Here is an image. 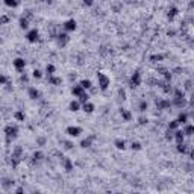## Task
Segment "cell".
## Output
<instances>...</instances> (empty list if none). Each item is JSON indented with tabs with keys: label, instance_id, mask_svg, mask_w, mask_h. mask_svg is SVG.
<instances>
[{
	"label": "cell",
	"instance_id": "21",
	"mask_svg": "<svg viewBox=\"0 0 194 194\" xmlns=\"http://www.w3.org/2000/svg\"><path fill=\"white\" fill-rule=\"evenodd\" d=\"M18 26H20V29H23V31H29V18H26L24 15H23V17H20V20H18Z\"/></svg>",
	"mask_w": 194,
	"mask_h": 194
},
{
	"label": "cell",
	"instance_id": "43",
	"mask_svg": "<svg viewBox=\"0 0 194 194\" xmlns=\"http://www.w3.org/2000/svg\"><path fill=\"white\" fill-rule=\"evenodd\" d=\"M37 143H38V146H44L46 144V138L44 137H40V138H37Z\"/></svg>",
	"mask_w": 194,
	"mask_h": 194
},
{
	"label": "cell",
	"instance_id": "22",
	"mask_svg": "<svg viewBox=\"0 0 194 194\" xmlns=\"http://www.w3.org/2000/svg\"><path fill=\"white\" fill-rule=\"evenodd\" d=\"M80 102L79 100H71L70 102V105H68V109L71 111V112H77V111H80Z\"/></svg>",
	"mask_w": 194,
	"mask_h": 194
},
{
	"label": "cell",
	"instance_id": "40",
	"mask_svg": "<svg viewBox=\"0 0 194 194\" xmlns=\"http://www.w3.org/2000/svg\"><path fill=\"white\" fill-rule=\"evenodd\" d=\"M165 140H167V141H171V140H173V131L167 129V132H165Z\"/></svg>",
	"mask_w": 194,
	"mask_h": 194
},
{
	"label": "cell",
	"instance_id": "35",
	"mask_svg": "<svg viewBox=\"0 0 194 194\" xmlns=\"http://www.w3.org/2000/svg\"><path fill=\"white\" fill-rule=\"evenodd\" d=\"M43 159H44L43 152H35V153H34V162H40V161H43Z\"/></svg>",
	"mask_w": 194,
	"mask_h": 194
},
{
	"label": "cell",
	"instance_id": "1",
	"mask_svg": "<svg viewBox=\"0 0 194 194\" xmlns=\"http://www.w3.org/2000/svg\"><path fill=\"white\" fill-rule=\"evenodd\" d=\"M111 85V79L109 76H106L103 71H99L97 73V88H99L100 91H106Z\"/></svg>",
	"mask_w": 194,
	"mask_h": 194
},
{
	"label": "cell",
	"instance_id": "41",
	"mask_svg": "<svg viewBox=\"0 0 194 194\" xmlns=\"http://www.w3.org/2000/svg\"><path fill=\"white\" fill-rule=\"evenodd\" d=\"M9 21V17L8 15H2V17H0V24H6Z\"/></svg>",
	"mask_w": 194,
	"mask_h": 194
},
{
	"label": "cell",
	"instance_id": "17",
	"mask_svg": "<svg viewBox=\"0 0 194 194\" xmlns=\"http://www.w3.org/2000/svg\"><path fill=\"white\" fill-rule=\"evenodd\" d=\"M176 120H177V123H179V124H185V123H188V120H189V114H188V112H185V111H180Z\"/></svg>",
	"mask_w": 194,
	"mask_h": 194
},
{
	"label": "cell",
	"instance_id": "23",
	"mask_svg": "<svg viewBox=\"0 0 194 194\" xmlns=\"http://www.w3.org/2000/svg\"><path fill=\"white\" fill-rule=\"evenodd\" d=\"M14 183H15V182H14L12 179H8V177H5V179L2 180V188H3V189H6V191H8V189H12Z\"/></svg>",
	"mask_w": 194,
	"mask_h": 194
},
{
	"label": "cell",
	"instance_id": "8",
	"mask_svg": "<svg viewBox=\"0 0 194 194\" xmlns=\"http://www.w3.org/2000/svg\"><path fill=\"white\" fill-rule=\"evenodd\" d=\"M65 134L68 137H71V138H76V137H79L82 134V128H79V126H68L65 129Z\"/></svg>",
	"mask_w": 194,
	"mask_h": 194
},
{
	"label": "cell",
	"instance_id": "15",
	"mask_svg": "<svg viewBox=\"0 0 194 194\" xmlns=\"http://www.w3.org/2000/svg\"><path fill=\"white\" fill-rule=\"evenodd\" d=\"M185 135H183V132H182V129H176V131H173V140L176 141V143H183L185 141Z\"/></svg>",
	"mask_w": 194,
	"mask_h": 194
},
{
	"label": "cell",
	"instance_id": "44",
	"mask_svg": "<svg viewBox=\"0 0 194 194\" xmlns=\"http://www.w3.org/2000/svg\"><path fill=\"white\" fill-rule=\"evenodd\" d=\"M73 146H74V144H73L71 141H64V147H65V149L70 150V149H73Z\"/></svg>",
	"mask_w": 194,
	"mask_h": 194
},
{
	"label": "cell",
	"instance_id": "29",
	"mask_svg": "<svg viewBox=\"0 0 194 194\" xmlns=\"http://www.w3.org/2000/svg\"><path fill=\"white\" fill-rule=\"evenodd\" d=\"M55 73H56V67L53 64H47L46 65V74L50 76V74H55Z\"/></svg>",
	"mask_w": 194,
	"mask_h": 194
},
{
	"label": "cell",
	"instance_id": "47",
	"mask_svg": "<svg viewBox=\"0 0 194 194\" xmlns=\"http://www.w3.org/2000/svg\"><path fill=\"white\" fill-rule=\"evenodd\" d=\"M20 80H21V82H27V80H29V77H27L26 74H21V77H20Z\"/></svg>",
	"mask_w": 194,
	"mask_h": 194
},
{
	"label": "cell",
	"instance_id": "49",
	"mask_svg": "<svg viewBox=\"0 0 194 194\" xmlns=\"http://www.w3.org/2000/svg\"><path fill=\"white\" fill-rule=\"evenodd\" d=\"M46 3H49V5H52V3H53V0H46Z\"/></svg>",
	"mask_w": 194,
	"mask_h": 194
},
{
	"label": "cell",
	"instance_id": "12",
	"mask_svg": "<svg viewBox=\"0 0 194 194\" xmlns=\"http://www.w3.org/2000/svg\"><path fill=\"white\" fill-rule=\"evenodd\" d=\"M27 95L31 97L32 100H38L40 97H41V92H40V89H37L35 86H29V88H27Z\"/></svg>",
	"mask_w": 194,
	"mask_h": 194
},
{
	"label": "cell",
	"instance_id": "46",
	"mask_svg": "<svg viewBox=\"0 0 194 194\" xmlns=\"http://www.w3.org/2000/svg\"><path fill=\"white\" fill-rule=\"evenodd\" d=\"M185 88H186L188 91H191V80H186V82H185Z\"/></svg>",
	"mask_w": 194,
	"mask_h": 194
},
{
	"label": "cell",
	"instance_id": "20",
	"mask_svg": "<svg viewBox=\"0 0 194 194\" xmlns=\"http://www.w3.org/2000/svg\"><path fill=\"white\" fill-rule=\"evenodd\" d=\"M120 115H121L123 121H131L132 120V112L124 109V108H120Z\"/></svg>",
	"mask_w": 194,
	"mask_h": 194
},
{
	"label": "cell",
	"instance_id": "38",
	"mask_svg": "<svg viewBox=\"0 0 194 194\" xmlns=\"http://www.w3.org/2000/svg\"><path fill=\"white\" fill-rule=\"evenodd\" d=\"M6 83H8V77L3 73H0V85H6Z\"/></svg>",
	"mask_w": 194,
	"mask_h": 194
},
{
	"label": "cell",
	"instance_id": "3",
	"mask_svg": "<svg viewBox=\"0 0 194 194\" xmlns=\"http://www.w3.org/2000/svg\"><path fill=\"white\" fill-rule=\"evenodd\" d=\"M141 82H143V77H141V73L137 70V71H134L132 73V76H131V79H129V85L132 86V88H137V86H140L141 85Z\"/></svg>",
	"mask_w": 194,
	"mask_h": 194
},
{
	"label": "cell",
	"instance_id": "26",
	"mask_svg": "<svg viewBox=\"0 0 194 194\" xmlns=\"http://www.w3.org/2000/svg\"><path fill=\"white\" fill-rule=\"evenodd\" d=\"M3 3H5V6L14 9V8H17L20 5V0H3Z\"/></svg>",
	"mask_w": 194,
	"mask_h": 194
},
{
	"label": "cell",
	"instance_id": "4",
	"mask_svg": "<svg viewBox=\"0 0 194 194\" xmlns=\"http://www.w3.org/2000/svg\"><path fill=\"white\" fill-rule=\"evenodd\" d=\"M56 43H58V46H61V47H65L67 44H68V41H70V37H68V32H59L56 37Z\"/></svg>",
	"mask_w": 194,
	"mask_h": 194
},
{
	"label": "cell",
	"instance_id": "2",
	"mask_svg": "<svg viewBox=\"0 0 194 194\" xmlns=\"http://www.w3.org/2000/svg\"><path fill=\"white\" fill-rule=\"evenodd\" d=\"M3 132H5V137H6V144H11V141L18 137V126L17 124H8Z\"/></svg>",
	"mask_w": 194,
	"mask_h": 194
},
{
	"label": "cell",
	"instance_id": "11",
	"mask_svg": "<svg viewBox=\"0 0 194 194\" xmlns=\"http://www.w3.org/2000/svg\"><path fill=\"white\" fill-rule=\"evenodd\" d=\"M61 164H62V167H64V170L65 171H71L73 170V161L70 159V158H67V156H61Z\"/></svg>",
	"mask_w": 194,
	"mask_h": 194
},
{
	"label": "cell",
	"instance_id": "37",
	"mask_svg": "<svg viewBox=\"0 0 194 194\" xmlns=\"http://www.w3.org/2000/svg\"><path fill=\"white\" fill-rule=\"evenodd\" d=\"M32 77H34V79H41V77H43V71L38 70V68H35V70L32 71Z\"/></svg>",
	"mask_w": 194,
	"mask_h": 194
},
{
	"label": "cell",
	"instance_id": "30",
	"mask_svg": "<svg viewBox=\"0 0 194 194\" xmlns=\"http://www.w3.org/2000/svg\"><path fill=\"white\" fill-rule=\"evenodd\" d=\"M149 109V103L146 102V100H141L140 103H138V111L140 112H146Z\"/></svg>",
	"mask_w": 194,
	"mask_h": 194
},
{
	"label": "cell",
	"instance_id": "28",
	"mask_svg": "<svg viewBox=\"0 0 194 194\" xmlns=\"http://www.w3.org/2000/svg\"><path fill=\"white\" fill-rule=\"evenodd\" d=\"M14 118H15L17 121H24V120H26V114H24L23 111H15V112H14Z\"/></svg>",
	"mask_w": 194,
	"mask_h": 194
},
{
	"label": "cell",
	"instance_id": "18",
	"mask_svg": "<svg viewBox=\"0 0 194 194\" xmlns=\"http://www.w3.org/2000/svg\"><path fill=\"white\" fill-rule=\"evenodd\" d=\"M177 15H179V9H177L176 6H171V8L168 9V12H167V18H168L170 21H173Z\"/></svg>",
	"mask_w": 194,
	"mask_h": 194
},
{
	"label": "cell",
	"instance_id": "31",
	"mask_svg": "<svg viewBox=\"0 0 194 194\" xmlns=\"http://www.w3.org/2000/svg\"><path fill=\"white\" fill-rule=\"evenodd\" d=\"M77 100L80 102V105H82V103H85V102H88V100H89V94H88L86 91H85V92H82V94L77 97Z\"/></svg>",
	"mask_w": 194,
	"mask_h": 194
},
{
	"label": "cell",
	"instance_id": "7",
	"mask_svg": "<svg viewBox=\"0 0 194 194\" xmlns=\"http://www.w3.org/2000/svg\"><path fill=\"white\" fill-rule=\"evenodd\" d=\"M62 27H64L65 32H74V31L77 29V23H76L74 18H68L67 21H64Z\"/></svg>",
	"mask_w": 194,
	"mask_h": 194
},
{
	"label": "cell",
	"instance_id": "39",
	"mask_svg": "<svg viewBox=\"0 0 194 194\" xmlns=\"http://www.w3.org/2000/svg\"><path fill=\"white\" fill-rule=\"evenodd\" d=\"M138 123H140L141 126H144V124H147V123H149V120H147V117H144V115H141V117L138 118Z\"/></svg>",
	"mask_w": 194,
	"mask_h": 194
},
{
	"label": "cell",
	"instance_id": "27",
	"mask_svg": "<svg viewBox=\"0 0 194 194\" xmlns=\"http://www.w3.org/2000/svg\"><path fill=\"white\" fill-rule=\"evenodd\" d=\"M79 85H80V86H82L85 91H88V89L92 86V82H91L89 79H82V80L79 82Z\"/></svg>",
	"mask_w": 194,
	"mask_h": 194
},
{
	"label": "cell",
	"instance_id": "16",
	"mask_svg": "<svg viewBox=\"0 0 194 194\" xmlns=\"http://www.w3.org/2000/svg\"><path fill=\"white\" fill-rule=\"evenodd\" d=\"M47 80H49V83H50V85H53V86H59V85L62 83V79H61L59 76H55V74L47 76Z\"/></svg>",
	"mask_w": 194,
	"mask_h": 194
},
{
	"label": "cell",
	"instance_id": "5",
	"mask_svg": "<svg viewBox=\"0 0 194 194\" xmlns=\"http://www.w3.org/2000/svg\"><path fill=\"white\" fill-rule=\"evenodd\" d=\"M155 105L159 111H164L171 106V100L170 99H155Z\"/></svg>",
	"mask_w": 194,
	"mask_h": 194
},
{
	"label": "cell",
	"instance_id": "32",
	"mask_svg": "<svg viewBox=\"0 0 194 194\" xmlns=\"http://www.w3.org/2000/svg\"><path fill=\"white\" fill-rule=\"evenodd\" d=\"M150 61L155 62V64H156V62L159 64V62L164 61V55H152V56H150Z\"/></svg>",
	"mask_w": 194,
	"mask_h": 194
},
{
	"label": "cell",
	"instance_id": "24",
	"mask_svg": "<svg viewBox=\"0 0 194 194\" xmlns=\"http://www.w3.org/2000/svg\"><path fill=\"white\" fill-rule=\"evenodd\" d=\"M82 92H85V89L77 83V85H73V88H71V94H73V97H79Z\"/></svg>",
	"mask_w": 194,
	"mask_h": 194
},
{
	"label": "cell",
	"instance_id": "19",
	"mask_svg": "<svg viewBox=\"0 0 194 194\" xmlns=\"http://www.w3.org/2000/svg\"><path fill=\"white\" fill-rule=\"evenodd\" d=\"M95 140V135H88L86 138H83L82 141H80V147H83V149H86V147H89L91 146V143Z\"/></svg>",
	"mask_w": 194,
	"mask_h": 194
},
{
	"label": "cell",
	"instance_id": "14",
	"mask_svg": "<svg viewBox=\"0 0 194 194\" xmlns=\"http://www.w3.org/2000/svg\"><path fill=\"white\" fill-rule=\"evenodd\" d=\"M183 128H182V132H183V135L185 137H192V134H194V126L188 121V123H185V124H182Z\"/></svg>",
	"mask_w": 194,
	"mask_h": 194
},
{
	"label": "cell",
	"instance_id": "6",
	"mask_svg": "<svg viewBox=\"0 0 194 194\" xmlns=\"http://www.w3.org/2000/svg\"><path fill=\"white\" fill-rule=\"evenodd\" d=\"M26 40H27L31 44L37 43V41L40 40V32H38V29H29L27 34H26Z\"/></svg>",
	"mask_w": 194,
	"mask_h": 194
},
{
	"label": "cell",
	"instance_id": "10",
	"mask_svg": "<svg viewBox=\"0 0 194 194\" xmlns=\"http://www.w3.org/2000/svg\"><path fill=\"white\" fill-rule=\"evenodd\" d=\"M189 150H192V149H191L189 144H185V141H183V143H176V152H177V153L186 155Z\"/></svg>",
	"mask_w": 194,
	"mask_h": 194
},
{
	"label": "cell",
	"instance_id": "33",
	"mask_svg": "<svg viewBox=\"0 0 194 194\" xmlns=\"http://www.w3.org/2000/svg\"><path fill=\"white\" fill-rule=\"evenodd\" d=\"M179 123H177V120H171L170 123H168V126H167V129H170V131H176V129H179Z\"/></svg>",
	"mask_w": 194,
	"mask_h": 194
},
{
	"label": "cell",
	"instance_id": "34",
	"mask_svg": "<svg viewBox=\"0 0 194 194\" xmlns=\"http://www.w3.org/2000/svg\"><path fill=\"white\" fill-rule=\"evenodd\" d=\"M131 149H132V150H135V152H138V150H141V149H143V146H141V143H140V141H132V143H131Z\"/></svg>",
	"mask_w": 194,
	"mask_h": 194
},
{
	"label": "cell",
	"instance_id": "9",
	"mask_svg": "<svg viewBox=\"0 0 194 194\" xmlns=\"http://www.w3.org/2000/svg\"><path fill=\"white\" fill-rule=\"evenodd\" d=\"M12 65L17 71H23L26 68V61H24V58H15L12 61Z\"/></svg>",
	"mask_w": 194,
	"mask_h": 194
},
{
	"label": "cell",
	"instance_id": "45",
	"mask_svg": "<svg viewBox=\"0 0 194 194\" xmlns=\"http://www.w3.org/2000/svg\"><path fill=\"white\" fill-rule=\"evenodd\" d=\"M118 95L124 100V99H126V92H124V89H121V88H120V89H118Z\"/></svg>",
	"mask_w": 194,
	"mask_h": 194
},
{
	"label": "cell",
	"instance_id": "48",
	"mask_svg": "<svg viewBox=\"0 0 194 194\" xmlns=\"http://www.w3.org/2000/svg\"><path fill=\"white\" fill-rule=\"evenodd\" d=\"M14 191H15V192H23V191H24V188H21V186H20V188H15Z\"/></svg>",
	"mask_w": 194,
	"mask_h": 194
},
{
	"label": "cell",
	"instance_id": "36",
	"mask_svg": "<svg viewBox=\"0 0 194 194\" xmlns=\"http://www.w3.org/2000/svg\"><path fill=\"white\" fill-rule=\"evenodd\" d=\"M171 92H173V97H185V94H183V91L180 88H174Z\"/></svg>",
	"mask_w": 194,
	"mask_h": 194
},
{
	"label": "cell",
	"instance_id": "13",
	"mask_svg": "<svg viewBox=\"0 0 194 194\" xmlns=\"http://www.w3.org/2000/svg\"><path fill=\"white\" fill-rule=\"evenodd\" d=\"M80 109L85 112V114H92L94 112V109H95V105L92 103V102H85V103H82V106H80Z\"/></svg>",
	"mask_w": 194,
	"mask_h": 194
},
{
	"label": "cell",
	"instance_id": "25",
	"mask_svg": "<svg viewBox=\"0 0 194 194\" xmlns=\"http://www.w3.org/2000/svg\"><path fill=\"white\" fill-rule=\"evenodd\" d=\"M114 146H115V149H118V150H124V149H126V141L121 140V138H117V140L114 141Z\"/></svg>",
	"mask_w": 194,
	"mask_h": 194
},
{
	"label": "cell",
	"instance_id": "42",
	"mask_svg": "<svg viewBox=\"0 0 194 194\" xmlns=\"http://www.w3.org/2000/svg\"><path fill=\"white\" fill-rule=\"evenodd\" d=\"M83 6H92L94 5V0H82Z\"/></svg>",
	"mask_w": 194,
	"mask_h": 194
}]
</instances>
